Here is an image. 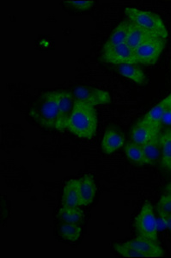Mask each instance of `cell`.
I'll return each instance as SVG.
<instances>
[{
  "mask_svg": "<svg viewBox=\"0 0 171 258\" xmlns=\"http://www.w3.org/2000/svg\"><path fill=\"white\" fill-rule=\"evenodd\" d=\"M167 194V195H171V182L169 183V184L165 188V193Z\"/></svg>",
  "mask_w": 171,
  "mask_h": 258,
  "instance_id": "obj_28",
  "label": "cell"
},
{
  "mask_svg": "<svg viewBox=\"0 0 171 258\" xmlns=\"http://www.w3.org/2000/svg\"><path fill=\"white\" fill-rule=\"evenodd\" d=\"M75 97L70 91H59V114L55 129L59 131L66 130L69 118L75 105Z\"/></svg>",
  "mask_w": 171,
  "mask_h": 258,
  "instance_id": "obj_8",
  "label": "cell"
},
{
  "mask_svg": "<svg viewBox=\"0 0 171 258\" xmlns=\"http://www.w3.org/2000/svg\"><path fill=\"white\" fill-rule=\"evenodd\" d=\"M170 105L171 94H169L165 99L162 100L157 105L155 106L153 109H150L141 121L152 126H162L161 120L162 115L167 111V109L170 108Z\"/></svg>",
  "mask_w": 171,
  "mask_h": 258,
  "instance_id": "obj_13",
  "label": "cell"
},
{
  "mask_svg": "<svg viewBox=\"0 0 171 258\" xmlns=\"http://www.w3.org/2000/svg\"><path fill=\"white\" fill-rule=\"evenodd\" d=\"M162 125L166 126H171V109H167V111L162 115V120H161Z\"/></svg>",
  "mask_w": 171,
  "mask_h": 258,
  "instance_id": "obj_26",
  "label": "cell"
},
{
  "mask_svg": "<svg viewBox=\"0 0 171 258\" xmlns=\"http://www.w3.org/2000/svg\"><path fill=\"white\" fill-rule=\"evenodd\" d=\"M124 137L113 128H109L104 133L102 141V149L106 154H111L124 145Z\"/></svg>",
  "mask_w": 171,
  "mask_h": 258,
  "instance_id": "obj_14",
  "label": "cell"
},
{
  "mask_svg": "<svg viewBox=\"0 0 171 258\" xmlns=\"http://www.w3.org/2000/svg\"><path fill=\"white\" fill-rule=\"evenodd\" d=\"M125 13L130 23L154 33L164 40L168 38L167 27L162 18L156 13L137 9L134 7H127L125 9Z\"/></svg>",
  "mask_w": 171,
  "mask_h": 258,
  "instance_id": "obj_3",
  "label": "cell"
},
{
  "mask_svg": "<svg viewBox=\"0 0 171 258\" xmlns=\"http://www.w3.org/2000/svg\"><path fill=\"white\" fill-rule=\"evenodd\" d=\"M102 60L118 66L139 64L136 58L135 52L127 43L109 49H104Z\"/></svg>",
  "mask_w": 171,
  "mask_h": 258,
  "instance_id": "obj_6",
  "label": "cell"
},
{
  "mask_svg": "<svg viewBox=\"0 0 171 258\" xmlns=\"http://www.w3.org/2000/svg\"><path fill=\"white\" fill-rule=\"evenodd\" d=\"M146 164H153L161 159L160 134L154 136L150 141L142 146Z\"/></svg>",
  "mask_w": 171,
  "mask_h": 258,
  "instance_id": "obj_17",
  "label": "cell"
},
{
  "mask_svg": "<svg viewBox=\"0 0 171 258\" xmlns=\"http://www.w3.org/2000/svg\"><path fill=\"white\" fill-rule=\"evenodd\" d=\"M157 211L162 220H166L171 216V195L164 194L157 203Z\"/></svg>",
  "mask_w": 171,
  "mask_h": 258,
  "instance_id": "obj_23",
  "label": "cell"
},
{
  "mask_svg": "<svg viewBox=\"0 0 171 258\" xmlns=\"http://www.w3.org/2000/svg\"><path fill=\"white\" fill-rule=\"evenodd\" d=\"M97 129L98 114L94 107L76 101L66 125V130L79 138L90 139L94 136Z\"/></svg>",
  "mask_w": 171,
  "mask_h": 258,
  "instance_id": "obj_1",
  "label": "cell"
},
{
  "mask_svg": "<svg viewBox=\"0 0 171 258\" xmlns=\"http://www.w3.org/2000/svg\"><path fill=\"white\" fill-rule=\"evenodd\" d=\"M65 4L78 10H88L94 5L93 0H67Z\"/></svg>",
  "mask_w": 171,
  "mask_h": 258,
  "instance_id": "obj_25",
  "label": "cell"
},
{
  "mask_svg": "<svg viewBox=\"0 0 171 258\" xmlns=\"http://www.w3.org/2000/svg\"><path fill=\"white\" fill-rule=\"evenodd\" d=\"M161 164L168 171H171V130H166L160 135Z\"/></svg>",
  "mask_w": 171,
  "mask_h": 258,
  "instance_id": "obj_19",
  "label": "cell"
},
{
  "mask_svg": "<svg viewBox=\"0 0 171 258\" xmlns=\"http://www.w3.org/2000/svg\"><path fill=\"white\" fill-rule=\"evenodd\" d=\"M165 41L162 38L150 39L137 47L134 52L139 64L145 66L156 64L165 47Z\"/></svg>",
  "mask_w": 171,
  "mask_h": 258,
  "instance_id": "obj_5",
  "label": "cell"
},
{
  "mask_svg": "<svg viewBox=\"0 0 171 258\" xmlns=\"http://www.w3.org/2000/svg\"><path fill=\"white\" fill-rule=\"evenodd\" d=\"M125 152L128 159L139 165H145V155L142 149V146L136 143H130L126 146Z\"/></svg>",
  "mask_w": 171,
  "mask_h": 258,
  "instance_id": "obj_22",
  "label": "cell"
},
{
  "mask_svg": "<svg viewBox=\"0 0 171 258\" xmlns=\"http://www.w3.org/2000/svg\"><path fill=\"white\" fill-rule=\"evenodd\" d=\"M60 235L65 240L76 242L82 234V228L77 224L64 223L59 229Z\"/></svg>",
  "mask_w": 171,
  "mask_h": 258,
  "instance_id": "obj_21",
  "label": "cell"
},
{
  "mask_svg": "<svg viewBox=\"0 0 171 258\" xmlns=\"http://www.w3.org/2000/svg\"><path fill=\"white\" fill-rule=\"evenodd\" d=\"M162 126H152L149 124L145 123L143 121H139L133 127L132 131V139L136 144L143 145L153 138L156 135H159Z\"/></svg>",
  "mask_w": 171,
  "mask_h": 258,
  "instance_id": "obj_12",
  "label": "cell"
},
{
  "mask_svg": "<svg viewBox=\"0 0 171 258\" xmlns=\"http://www.w3.org/2000/svg\"><path fill=\"white\" fill-rule=\"evenodd\" d=\"M164 222H165L166 225L168 226V229H169V231L171 232V216L169 218H168L167 220H164Z\"/></svg>",
  "mask_w": 171,
  "mask_h": 258,
  "instance_id": "obj_27",
  "label": "cell"
},
{
  "mask_svg": "<svg viewBox=\"0 0 171 258\" xmlns=\"http://www.w3.org/2000/svg\"><path fill=\"white\" fill-rule=\"evenodd\" d=\"M30 114L42 126L55 128L59 114V91L48 92L40 97L33 106Z\"/></svg>",
  "mask_w": 171,
  "mask_h": 258,
  "instance_id": "obj_2",
  "label": "cell"
},
{
  "mask_svg": "<svg viewBox=\"0 0 171 258\" xmlns=\"http://www.w3.org/2000/svg\"><path fill=\"white\" fill-rule=\"evenodd\" d=\"M134 225L139 236L157 242L158 227L154 214L153 207L150 202L144 203L141 210L136 217Z\"/></svg>",
  "mask_w": 171,
  "mask_h": 258,
  "instance_id": "obj_4",
  "label": "cell"
},
{
  "mask_svg": "<svg viewBox=\"0 0 171 258\" xmlns=\"http://www.w3.org/2000/svg\"><path fill=\"white\" fill-rule=\"evenodd\" d=\"M129 245L138 249L144 257H162L165 255L164 249L160 246L156 241L139 236L133 240L127 242Z\"/></svg>",
  "mask_w": 171,
  "mask_h": 258,
  "instance_id": "obj_9",
  "label": "cell"
},
{
  "mask_svg": "<svg viewBox=\"0 0 171 258\" xmlns=\"http://www.w3.org/2000/svg\"><path fill=\"white\" fill-rule=\"evenodd\" d=\"M128 24H129L128 21H123L115 27V30H113L112 34L109 36L108 41L105 42L104 49L117 47L127 42Z\"/></svg>",
  "mask_w": 171,
  "mask_h": 258,
  "instance_id": "obj_16",
  "label": "cell"
},
{
  "mask_svg": "<svg viewBox=\"0 0 171 258\" xmlns=\"http://www.w3.org/2000/svg\"><path fill=\"white\" fill-rule=\"evenodd\" d=\"M118 71L122 76L139 85H145L147 83L145 72L138 64H121L119 66Z\"/></svg>",
  "mask_w": 171,
  "mask_h": 258,
  "instance_id": "obj_18",
  "label": "cell"
},
{
  "mask_svg": "<svg viewBox=\"0 0 171 258\" xmlns=\"http://www.w3.org/2000/svg\"><path fill=\"white\" fill-rule=\"evenodd\" d=\"M62 207L78 208L81 207L80 179H72L65 183L63 190Z\"/></svg>",
  "mask_w": 171,
  "mask_h": 258,
  "instance_id": "obj_11",
  "label": "cell"
},
{
  "mask_svg": "<svg viewBox=\"0 0 171 258\" xmlns=\"http://www.w3.org/2000/svg\"><path fill=\"white\" fill-rule=\"evenodd\" d=\"M115 251L120 254V255L124 256V257H144L142 253L139 252L138 249L131 246L127 243H116L114 245Z\"/></svg>",
  "mask_w": 171,
  "mask_h": 258,
  "instance_id": "obj_24",
  "label": "cell"
},
{
  "mask_svg": "<svg viewBox=\"0 0 171 258\" xmlns=\"http://www.w3.org/2000/svg\"><path fill=\"white\" fill-rule=\"evenodd\" d=\"M170 109H171V105H170Z\"/></svg>",
  "mask_w": 171,
  "mask_h": 258,
  "instance_id": "obj_29",
  "label": "cell"
},
{
  "mask_svg": "<svg viewBox=\"0 0 171 258\" xmlns=\"http://www.w3.org/2000/svg\"><path fill=\"white\" fill-rule=\"evenodd\" d=\"M154 38H161V37L156 35V34H154V33L144 30V29H142L140 27L137 26L135 24H132V23L129 22V24H128V34H127V42L126 43L133 51L137 47H139L140 45L143 44L145 41Z\"/></svg>",
  "mask_w": 171,
  "mask_h": 258,
  "instance_id": "obj_10",
  "label": "cell"
},
{
  "mask_svg": "<svg viewBox=\"0 0 171 258\" xmlns=\"http://www.w3.org/2000/svg\"><path fill=\"white\" fill-rule=\"evenodd\" d=\"M97 193V186L92 175H86L80 179V196L81 205L89 206L94 201Z\"/></svg>",
  "mask_w": 171,
  "mask_h": 258,
  "instance_id": "obj_15",
  "label": "cell"
},
{
  "mask_svg": "<svg viewBox=\"0 0 171 258\" xmlns=\"http://www.w3.org/2000/svg\"><path fill=\"white\" fill-rule=\"evenodd\" d=\"M59 217L64 223L78 224L83 221L84 213L78 208H65L62 207L59 210Z\"/></svg>",
  "mask_w": 171,
  "mask_h": 258,
  "instance_id": "obj_20",
  "label": "cell"
},
{
  "mask_svg": "<svg viewBox=\"0 0 171 258\" xmlns=\"http://www.w3.org/2000/svg\"><path fill=\"white\" fill-rule=\"evenodd\" d=\"M76 101L89 105H104L111 103V97L108 91L91 86H78L73 92Z\"/></svg>",
  "mask_w": 171,
  "mask_h": 258,
  "instance_id": "obj_7",
  "label": "cell"
}]
</instances>
